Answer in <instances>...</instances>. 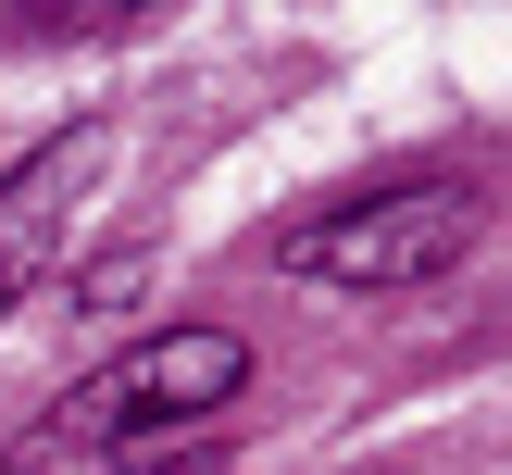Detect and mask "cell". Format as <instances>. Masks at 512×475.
I'll return each instance as SVG.
<instances>
[{"label": "cell", "instance_id": "obj_1", "mask_svg": "<svg viewBox=\"0 0 512 475\" xmlns=\"http://www.w3.org/2000/svg\"><path fill=\"white\" fill-rule=\"evenodd\" d=\"M238 388H250V338L238 325H150V338H125L100 375H75V388L0 450V475H150Z\"/></svg>", "mask_w": 512, "mask_h": 475}, {"label": "cell", "instance_id": "obj_2", "mask_svg": "<svg viewBox=\"0 0 512 475\" xmlns=\"http://www.w3.org/2000/svg\"><path fill=\"white\" fill-rule=\"evenodd\" d=\"M488 250V200L463 175H413V188H375V200H338V213L288 225L275 263L313 275V288H350V300H388V288H438Z\"/></svg>", "mask_w": 512, "mask_h": 475}, {"label": "cell", "instance_id": "obj_3", "mask_svg": "<svg viewBox=\"0 0 512 475\" xmlns=\"http://www.w3.org/2000/svg\"><path fill=\"white\" fill-rule=\"evenodd\" d=\"M100 163H113V125H63V138H38L0 175V313L50 275V250H63V225H75V200H88Z\"/></svg>", "mask_w": 512, "mask_h": 475}]
</instances>
